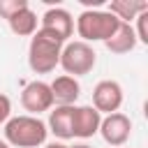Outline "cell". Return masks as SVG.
<instances>
[{"mask_svg": "<svg viewBox=\"0 0 148 148\" xmlns=\"http://www.w3.org/2000/svg\"><path fill=\"white\" fill-rule=\"evenodd\" d=\"M51 95H53V104L56 106H74V102L79 99L81 95V86L74 76H67V74H60L56 76L51 83Z\"/></svg>", "mask_w": 148, "mask_h": 148, "instance_id": "obj_10", "label": "cell"}, {"mask_svg": "<svg viewBox=\"0 0 148 148\" xmlns=\"http://www.w3.org/2000/svg\"><path fill=\"white\" fill-rule=\"evenodd\" d=\"M134 21H136V28H134L136 42H141V44H148V12L139 14Z\"/></svg>", "mask_w": 148, "mask_h": 148, "instance_id": "obj_16", "label": "cell"}, {"mask_svg": "<svg viewBox=\"0 0 148 148\" xmlns=\"http://www.w3.org/2000/svg\"><path fill=\"white\" fill-rule=\"evenodd\" d=\"M99 123H102V113L97 109H92L90 104L72 109V136L90 139L99 132Z\"/></svg>", "mask_w": 148, "mask_h": 148, "instance_id": "obj_9", "label": "cell"}, {"mask_svg": "<svg viewBox=\"0 0 148 148\" xmlns=\"http://www.w3.org/2000/svg\"><path fill=\"white\" fill-rule=\"evenodd\" d=\"M37 23H39V18H37V14L30 9V5L23 7V9H18L16 14H12V16L7 18V25H9V30H12L16 37H32V35L37 32Z\"/></svg>", "mask_w": 148, "mask_h": 148, "instance_id": "obj_13", "label": "cell"}, {"mask_svg": "<svg viewBox=\"0 0 148 148\" xmlns=\"http://www.w3.org/2000/svg\"><path fill=\"white\" fill-rule=\"evenodd\" d=\"M106 12H111L118 21L130 23V21H134L139 14L148 12V2H146V0H111Z\"/></svg>", "mask_w": 148, "mask_h": 148, "instance_id": "obj_14", "label": "cell"}, {"mask_svg": "<svg viewBox=\"0 0 148 148\" xmlns=\"http://www.w3.org/2000/svg\"><path fill=\"white\" fill-rule=\"evenodd\" d=\"M21 106L28 111V116H37L53 109V95L46 81H30L21 90Z\"/></svg>", "mask_w": 148, "mask_h": 148, "instance_id": "obj_5", "label": "cell"}, {"mask_svg": "<svg viewBox=\"0 0 148 148\" xmlns=\"http://www.w3.org/2000/svg\"><path fill=\"white\" fill-rule=\"evenodd\" d=\"M92 109H97L99 113H116L123 106V86L113 79H102L97 81V86L92 88Z\"/></svg>", "mask_w": 148, "mask_h": 148, "instance_id": "obj_6", "label": "cell"}, {"mask_svg": "<svg viewBox=\"0 0 148 148\" xmlns=\"http://www.w3.org/2000/svg\"><path fill=\"white\" fill-rule=\"evenodd\" d=\"M67 76H86L92 72V67L97 65V53L92 49V44H86L81 39H72L62 44L60 51V62H58Z\"/></svg>", "mask_w": 148, "mask_h": 148, "instance_id": "obj_4", "label": "cell"}, {"mask_svg": "<svg viewBox=\"0 0 148 148\" xmlns=\"http://www.w3.org/2000/svg\"><path fill=\"white\" fill-rule=\"evenodd\" d=\"M99 134L111 148H120L123 143H127V139L132 134V120L120 111L109 113L99 123Z\"/></svg>", "mask_w": 148, "mask_h": 148, "instance_id": "obj_7", "label": "cell"}, {"mask_svg": "<svg viewBox=\"0 0 148 148\" xmlns=\"http://www.w3.org/2000/svg\"><path fill=\"white\" fill-rule=\"evenodd\" d=\"M44 148H69V146L62 141H51V143H44Z\"/></svg>", "mask_w": 148, "mask_h": 148, "instance_id": "obj_18", "label": "cell"}, {"mask_svg": "<svg viewBox=\"0 0 148 148\" xmlns=\"http://www.w3.org/2000/svg\"><path fill=\"white\" fill-rule=\"evenodd\" d=\"M46 123L37 116H12L5 123V141L14 148H39L46 143Z\"/></svg>", "mask_w": 148, "mask_h": 148, "instance_id": "obj_1", "label": "cell"}, {"mask_svg": "<svg viewBox=\"0 0 148 148\" xmlns=\"http://www.w3.org/2000/svg\"><path fill=\"white\" fill-rule=\"evenodd\" d=\"M69 148H90L88 143H74V146H69Z\"/></svg>", "mask_w": 148, "mask_h": 148, "instance_id": "obj_19", "label": "cell"}, {"mask_svg": "<svg viewBox=\"0 0 148 148\" xmlns=\"http://www.w3.org/2000/svg\"><path fill=\"white\" fill-rule=\"evenodd\" d=\"M118 25H120V21L106 9H83L76 16V35L86 44L106 42L116 32Z\"/></svg>", "mask_w": 148, "mask_h": 148, "instance_id": "obj_3", "label": "cell"}, {"mask_svg": "<svg viewBox=\"0 0 148 148\" xmlns=\"http://www.w3.org/2000/svg\"><path fill=\"white\" fill-rule=\"evenodd\" d=\"M62 39H58L56 35L37 28V32L30 37V46H28V65L35 74H49L58 67L60 62V51H62Z\"/></svg>", "mask_w": 148, "mask_h": 148, "instance_id": "obj_2", "label": "cell"}, {"mask_svg": "<svg viewBox=\"0 0 148 148\" xmlns=\"http://www.w3.org/2000/svg\"><path fill=\"white\" fill-rule=\"evenodd\" d=\"M23 7H28V0H0V18L7 21L12 14H16Z\"/></svg>", "mask_w": 148, "mask_h": 148, "instance_id": "obj_15", "label": "cell"}, {"mask_svg": "<svg viewBox=\"0 0 148 148\" xmlns=\"http://www.w3.org/2000/svg\"><path fill=\"white\" fill-rule=\"evenodd\" d=\"M39 28L56 35L62 42H69L72 32H74V18L65 7H49L42 16H39Z\"/></svg>", "mask_w": 148, "mask_h": 148, "instance_id": "obj_8", "label": "cell"}, {"mask_svg": "<svg viewBox=\"0 0 148 148\" xmlns=\"http://www.w3.org/2000/svg\"><path fill=\"white\" fill-rule=\"evenodd\" d=\"M12 118V99L0 92V127H5V123Z\"/></svg>", "mask_w": 148, "mask_h": 148, "instance_id": "obj_17", "label": "cell"}, {"mask_svg": "<svg viewBox=\"0 0 148 148\" xmlns=\"http://www.w3.org/2000/svg\"><path fill=\"white\" fill-rule=\"evenodd\" d=\"M136 44H139V42H136L134 28H132L130 23H123V21H120V25L116 28V32L104 42V46H106L111 53H116V56H123V53L134 51Z\"/></svg>", "mask_w": 148, "mask_h": 148, "instance_id": "obj_12", "label": "cell"}, {"mask_svg": "<svg viewBox=\"0 0 148 148\" xmlns=\"http://www.w3.org/2000/svg\"><path fill=\"white\" fill-rule=\"evenodd\" d=\"M0 148H12V146H7V141H5V139H0Z\"/></svg>", "mask_w": 148, "mask_h": 148, "instance_id": "obj_20", "label": "cell"}, {"mask_svg": "<svg viewBox=\"0 0 148 148\" xmlns=\"http://www.w3.org/2000/svg\"><path fill=\"white\" fill-rule=\"evenodd\" d=\"M72 109L74 106H56L49 111V120H46V130L58 136L60 141L74 139L72 136Z\"/></svg>", "mask_w": 148, "mask_h": 148, "instance_id": "obj_11", "label": "cell"}]
</instances>
